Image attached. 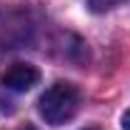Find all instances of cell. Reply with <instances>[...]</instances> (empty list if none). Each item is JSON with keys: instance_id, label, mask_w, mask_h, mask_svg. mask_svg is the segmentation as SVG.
<instances>
[{"instance_id": "1", "label": "cell", "mask_w": 130, "mask_h": 130, "mask_svg": "<svg viewBox=\"0 0 130 130\" xmlns=\"http://www.w3.org/2000/svg\"><path fill=\"white\" fill-rule=\"evenodd\" d=\"M38 110L48 125H65L80 110V90L73 83H55L40 95Z\"/></svg>"}, {"instance_id": "2", "label": "cell", "mask_w": 130, "mask_h": 130, "mask_svg": "<svg viewBox=\"0 0 130 130\" xmlns=\"http://www.w3.org/2000/svg\"><path fill=\"white\" fill-rule=\"evenodd\" d=\"M40 80V70L30 63H13L10 68H5L0 73V83L3 88L8 90H15V93H25L30 90L32 85H38Z\"/></svg>"}, {"instance_id": "3", "label": "cell", "mask_w": 130, "mask_h": 130, "mask_svg": "<svg viewBox=\"0 0 130 130\" xmlns=\"http://www.w3.org/2000/svg\"><path fill=\"white\" fill-rule=\"evenodd\" d=\"M120 3H125V0H88V5H90V10L93 13H105V10H113L118 8Z\"/></svg>"}, {"instance_id": "4", "label": "cell", "mask_w": 130, "mask_h": 130, "mask_svg": "<svg viewBox=\"0 0 130 130\" xmlns=\"http://www.w3.org/2000/svg\"><path fill=\"white\" fill-rule=\"evenodd\" d=\"M120 125H123V130H130V110H125L123 120H120Z\"/></svg>"}, {"instance_id": "5", "label": "cell", "mask_w": 130, "mask_h": 130, "mask_svg": "<svg viewBox=\"0 0 130 130\" xmlns=\"http://www.w3.org/2000/svg\"><path fill=\"white\" fill-rule=\"evenodd\" d=\"M20 130H35V128H30V125H25V128H20Z\"/></svg>"}, {"instance_id": "6", "label": "cell", "mask_w": 130, "mask_h": 130, "mask_svg": "<svg viewBox=\"0 0 130 130\" xmlns=\"http://www.w3.org/2000/svg\"><path fill=\"white\" fill-rule=\"evenodd\" d=\"M85 130H98V128H85Z\"/></svg>"}]
</instances>
